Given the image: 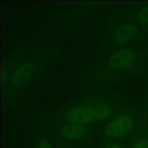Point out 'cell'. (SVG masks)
I'll return each instance as SVG.
<instances>
[{"instance_id": "10", "label": "cell", "mask_w": 148, "mask_h": 148, "mask_svg": "<svg viewBox=\"0 0 148 148\" xmlns=\"http://www.w3.org/2000/svg\"><path fill=\"white\" fill-rule=\"evenodd\" d=\"M36 148H52L49 143L47 141H43L40 143Z\"/></svg>"}, {"instance_id": "5", "label": "cell", "mask_w": 148, "mask_h": 148, "mask_svg": "<svg viewBox=\"0 0 148 148\" xmlns=\"http://www.w3.org/2000/svg\"><path fill=\"white\" fill-rule=\"evenodd\" d=\"M119 14L137 27L140 32L148 28V2L135 4L133 7Z\"/></svg>"}, {"instance_id": "9", "label": "cell", "mask_w": 148, "mask_h": 148, "mask_svg": "<svg viewBox=\"0 0 148 148\" xmlns=\"http://www.w3.org/2000/svg\"><path fill=\"white\" fill-rule=\"evenodd\" d=\"M103 148H123L119 144L116 143H111L107 144Z\"/></svg>"}, {"instance_id": "2", "label": "cell", "mask_w": 148, "mask_h": 148, "mask_svg": "<svg viewBox=\"0 0 148 148\" xmlns=\"http://www.w3.org/2000/svg\"><path fill=\"white\" fill-rule=\"evenodd\" d=\"M140 33L136 27L116 14L109 19L103 45L116 51L129 45Z\"/></svg>"}, {"instance_id": "7", "label": "cell", "mask_w": 148, "mask_h": 148, "mask_svg": "<svg viewBox=\"0 0 148 148\" xmlns=\"http://www.w3.org/2000/svg\"><path fill=\"white\" fill-rule=\"evenodd\" d=\"M86 125L79 124L68 123L60 130L64 137L71 139H78L86 136L88 133Z\"/></svg>"}, {"instance_id": "4", "label": "cell", "mask_w": 148, "mask_h": 148, "mask_svg": "<svg viewBox=\"0 0 148 148\" xmlns=\"http://www.w3.org/2000/svg\"><path fill=\"white\" fill-rule=\"evenodd\" d=\"M135 122L129 113L123 112L113 117L104 128V135L109 138L123 137L134 130Z\"/></svg>"}, {"instance_id": "8", "label": "cell", "mask_w": 148, "mask_h": 148, "mask_svg": "<svg viewBox=\"0 0 148 148\" xmlns=\"http://www.w3.org/2000/svg\"><path fill=\"white\" fill-rule=\"evenodd\" d=\"M130 148H148V137L144 135L138 136L134 139Z\"/></svg>"}, {"instance_id": "6", "label": "cell", "mask_w": 148, "mask_h": 148, "mask_svg": "<svg viewBox=\"0 0 148 148\" xmlns=\"http://www.w3.org/2000/svg\"><path fill=\"white\" fill-rule=\"evenodd\" d=\"M36 66L32 62L24 63L15 69L11 77L12 83L15 85H21L26 83L33 76Z\"/></svg>"}, {"instance_id": "11", "label": "cell", "mask_w": 148, "mask_h": 148, "mask_svg": "<svg viewBox=\"0 0 148 148\" xmlns=\"http://www.w3.org/2000/svg\"><path fill=\"white\" fill-rule=\"evenodd\" d=\"M143 53L146 55L147 57H148V47L146 49H145L144 51H143Z\"/></svg>"}, {"instance_id": "3", "label": "cell", "mask_w": 148, "mask_h": 148, "mask_svg": "<svg viewBox=\"0 0 148 148\" xmlns=\"http://www.w3.org/2000/svg\"><path fill=\"white\" fill-rule=\"evenodd\" d=\"M113 109L109 104L99 101L86 103L71 109L66 115L68 123L86 125L104 121L112 115Z\"/></svg>"}, {"instance_id": "1", "label": "cell", "mask_w": 148, "mask_h": 148, "mask_svg": "<svg viewBox=\"0 0 148 148\" xmlns=\"http://www.w3.org/2000/svg\"><path fill=\"white\" fill-rule=\"evenodd\" d=\"M146 57L143 51L132 47L116 50L104 63L101 78L103 82H112L142 71L148 66Z\"/></svg>"}]
</instances>
